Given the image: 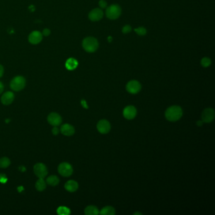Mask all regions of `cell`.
<instances>
[{"label":"cell","mask_w":215,"mask_h":215,"mask_svg":"<svg viewBox=\"0 0 215 215\" xmlns=\"http://www.w3.org/2000/svg\"><path fill=\"white\" fill-rule=\"evenodd\" d=\"M131 31V27L129 25H125L123 29V32L124 33H127Z\"/></svg>","instance_id":"26"},{"label":"cell","mask_w":215,"mask_h":215,"mask_svg":"<svg viewBox=\"0 0 215 215\" xmlns=\"http://www.w3.org/2000/svg\"><path fill=\"white\" fill-rule=\"evenodd\" d=\"M103 11L100 8H95L92 10L89 14V18L92 22L99 21L103 18Z\"/></svg>","instance_id":"12"},{"label":"cell","mask_w":215,"mask_h":215,"mask_svg":"<svg viewBox=\"0 0 215 215\" xmlns=\"http://www.w3.org/2000/svg\"><path fill=\"white\" fill-rule=\"evenodd\" d=\"M42 34L39 31H33L29 36V41L32 44H37L41 42Z\"/></svg>","instance_id":"13"},{"label":"cell","mask_w":215,"mask_h":215,"mask_svg":"<svg viewBox=\"0 0 215 215\" xmlns=\"http://www.w3.org/2000/svg\"><path fill=\"white\" fill-rule=\"evenodd\" d=\"M97 128L98 131L101 134H107L111 131V126L108 120L102 119L98 122Z\"/></svg>","instance_id":"8"},{"label":"cell","mask_w":215,"mask_h":215,"mask_svg":"<svg viewBox=\"0 0 215 215\" xmlns=\"http://www.w3.org/2000/svg\"><path fill=\"white\" fill-rule=\"evenodd\" d=\"M99 214L102 215H114L116 214V210L113 207L108 206L103 207L100 211H99Z\"/></svg>","instance_id":"19"},{"label":"cell","mask_w":215,"mask_h":215,"mask_svg":"<svg viewBox=\"0 0 215 215\" xmlns=\"http://www.w3.org/2000/svg\"><path fill=\"white\" fill-rule=\"evenodd\" d=\"M98 4H99V6H100V8H106L107 2L105 1H104V0H100Z\"/></svg>","instance_id":"27"},{"label":"cell","mask_w":215,"mask_h":215,"mask_svg":"<svg viewBox=\"0 0 215 215\" xmlns=\"http://www.w3.org/2000/svg\"><path fill=\"white\" fill-rule=\"evenodd\" d=\"M46 182L49 185L56 186L59 183V179L56 176H51L47 179Z\"/></svg>","instance_id":"20"},{"label":"cell","mask_w":215,"mask_h":215,"mask_svg":"<svg viewBox=\"0 0 215 215\" xmlns=\"http://www.w3.org/2000/svg\"><path fill=\"white\" fill-rule=\"evenodd\" d=\"M214 111L212 108H207L204 109L201 115L202 121L206 123H211L214 119Z\"/></svg>","instance_id":"9"},{"label":"cell","mask_w":215,"mask_h":215,"mask_svg":"<svg viewBox=\"0 0 215 215\" xmlns=\"http://www.w3.org/2000/svg\"><path fill=\"white\" fill-rule=\"evenodd\" d=\"M121 14V8L117 5H112L106 10V16L111 20L119 18Z\"/></svg>","instance_id":"4"},{"label":"cell","mask_w":215,"mask_h":215,"mask_svg":"<svg viewBox=\"0 0 215 215\" xmlns=\"http://www.w3.org/2000/svg\"><path fill=\"white\" fill-rule=\"evenodd\" d=\"M52 134H54V135H58V134L59 132V129L56 126H55V127H54V128L52 130Z\"/></svg>","instance_id":"29"},{"label":"cell","mask_w":215,"mask_h":215,"mask_svg":"<svg viewBox=\"0 0 215 215\" xmlns=\"http://www.w3.org/2000/svg\"><path fill=\"white\" fill-rule=\"evenodd\" d=\"M78 64V61L75 59L70 58L66 61L65 66L68 70H74L77 68Z\"/></svg>","instance_id":"17"},{"label":"cell","mask_w":215,"mask_h":215,"mask_svg":"<svg viewBox=\"0 0 215 215\" xmlns=\"http://www.w3.org/2000/svg\"><path fill=\"white\" fill-rule=\"evenodd\" d=\"M203 122L202 121V120H198V121L196 123V124L198 126H201L203 125Z\"/></svg>","instance_id":"34"},{"label":"cell","mask_w":215,"mask_h":215,"mask_svg":"<svg viewBox=\"0 0 215 215\" xmlns=\"http://www.w3.org/2000/svg\"><path fill=\"white\" fill-rule=\"evenodd\" d=\"M142 89V85L136 80H131L126 85V90L129 93L136 94Z\"/></svg>","instance_id":"7"},{"label":"cell","mask_w":215,"mask_h":215,"mask_svg":"<svg viewBox=\"0 0 215 215\" xmlns=\"http://www.w3.org/2000/svg\"><path fill=\"white\" fill-rule=\"evenodd\" d=\"M14 98V93L11 92H6L2 95L1 98V102L3 105H8L13 102Z\"/></svg>","instance_id":"14"},{"label":"cell","mask_w":215,"mask_h":215,"mask_svg":"<svg viewBox=\"0 0 215 215\" xmlns=\"http://www.w3.org/2000/svg\"><path fill=\"white\" fill-rule=\"evenodd\" d=\"M25 85V79L22 76H17L13 78L10 82L11 89L15 92H19L23 90Z\"/></svg>","instance_id":"3"},{"label":"cell","mask_w":215,"mask_h":215,"mask_svg":"<svg viewBox=\"0 0 215 215\" xmlns=\"http://www.w3.org/2000/svg\"><path fill=\"white\" fill-rule=\"evenodd\" d=\"M4 73V68L2 65L0 64V78L2 77Z\"/></svg>","instance_id":"31"},{"label":"cell","mask_w":215,"mask_h":215,"mask_svg":"<svg viewBox=\"0 0 215 215\" xmlns=\"http://www.w3.org/2000/svg\"><path fill=\"white\" fill-rule=\"evenodd\" d=\"M58 170L60 175H61L62 176L65 177H68L71 176L73 172V169L71 165L67 162L60 164L58 166Z\"/></svg>","instance_id":"5"},{"label":"cell","mask_w":215,"mask_h":215,"mask_svg":"<svg viewBox=\"0 0 215 215\" xmlns=\"http://www.w3.org/2000/svg\"><path fill=\"white\" fill-rule=\"evenodd\" d=\"M82 46L86 52H94L98 48V42L95 38L88 37L84 39L82 42Z\"/></svg>","instance_id":"2"},{"label":"cell","mask_w":215,"mask_h":215,"mask_svg":"<svg viewBox=\"0 0 215 215\" xmlns=\"http://www.w3.org/2000/svg\"><path fill=\"white\" fill-rule=\"evenodd\" d=\"M134 215H136V214H142L141 213L138 212V213H134Z\"/></svg>","instance_id":"35"},{"label":"cell","mask_w":215,"mask_h":215,"mask_svg":"<svg viewBox=\"0 0 215 215\" xmlns=\"http://www.w3.org/2000/svg\"><path fill=\"white\" fill-rule=\"evenodd\" d=\"M11 164V162L8 158L7 157H3L0 158V168L2 169H6L10 166Z\"/></svg>","instance_id":"22"},{"label":"cell","mask_w":215,"mask_h":215,"mask_svg":"<svg viewBox=\"0 0 215 215\" xmlns=\"http://www.w3.org/2000/svg\"><path fill=\"white\" fill-rule=\"evenodd\" d=\"M134 30H135V32L137 33L138 35L141 36H143L146 35V30L143 27H139L138 29H134Z\"/></svg>","instance_id":"25"},{"label":"cell","mask_w":215,"mask_h":215,"mask_svg":"<svg viewBox=\"0 0 215 215\" xmlns=\"http://www.w3.org/2000/svg\"><path fill=\"white\" fill-rule=\"evenodd\" d=\"M57 213L59 215H68L71 213V211L68 207L65 206H60L58 208Z\"/></svg>","instance_id":"23"},{"label":"cell","mask_w":215,"mask_h":215,"mask_svg":"<svg viewBox=\"0 0 215 215\" xmlns=\"http://www.w3.org/2000/svg\"><path fill=\"white\" fill-rule=\"evenodd\" d=\"M183 115L182 108L178 105L171 106L168 108L165 113L166 119L170 122H176L179 120Z\"/></svg>","instance_id":"1"},{"label":"cell","mask_w":215,"mask_h":215,"mask_svg":"<svg viewBox=\"0 0 215 215\" xmlns=\"http://www.w3.org/2000/svg\"><path fill=\"white\" fill-rule=\"evenodd\" d=\"M65 189L70 192H74L78 190V184L75 180H70L67 182L64 185Z\"/></svg>","instance_id":"16"},{"label":"cell","mask_w":215,"mask_h":215,"mask_svg":"<svg viewBox=\"0 0 215 215\" xmlns=\"http://www.w3.org/2000/svg\"><path fill=\"white\" fill-rule=\"evenodd\" d=\"M81 103H82V105L84 107V108H85V109H88L89 108V107H88V105H87V104L86 103V101L85 100H82Z\"/></svg>","instance_id":"32"},{"label":"cell","mask_w":215,"mask_h":215,"mask_svg":"<svg viewBox=\"0 0 215 215\" xmlns=\"http://www.w3.org/2000/svg\"><path fill=\"white\" fill-rule=\"evenodd\" d=\"M6 177L5 176V174H0V182L5 183L6 182Z\"/></svg>","instance_id":"28"},{"label":"cell","mask_w":215,"mask_h":215,"mask_svg":"<svg viewBox=\"0 0 215 215\" xmlns=\"http://www.w3.org/2000/svg\"><path fill=\"white\" fill-rule=\"evenodd\" d=\"M61 132L64 136H71L75 132V127L69 124H64L61 127Z\"/></svg>","instance_id":"15"},{"label":"cell","mask_w":215,"mask_h":215,"mask_svg":"<svg viewBox=\"0 0 215 215\" xmlns=\"http://www.w3.org/2000/svg\"><path fill=\"white\" fill-rule=\"evenodd\" d=\"M48 121L53 126H58L62 123V118L59 114L52 112L49 114L48 117Z\"/></svg>","instance_id":"11"},{"label":"cell","mask_w":215,"mask_h":215,"mask_svg":"<svg viewBox=\"0 0 215 215\" xmlns=\"http://www.w3.org/2000/svg\"><path fill=\"white\" fill-rule=\"evenodd\" d=\"M3 90H4V85L2 82H0V94L2 93Z\"/></svg>","instance_id":"33"},{"label":"cell","mask_w":215,"mask_h":215,"mask_svg":"<svg viewBox=\"0 0 215 215\" xmlns=\"http://www.w3.org/2000/svg\"><path fill=\"white\" fill-rule=\"evenodd\" d=\"M211 63V59L207 58H204L202 60H201V65H202L204 68L209 66Z\"/></svg>","instance_id":"24"},{"label":"cell","mask_w":215,"mask_h":215,"mask_svg":"<svg viewBox=\"0 0 215 215\" xmlns=\"http://www.w3.org/2000/svg\"><path fill=\"white\" fill-rule=\"evenodd\" d=\"M137 110L132 105L127 106L123 110V116L127 120H132L136 116Z\"/></svg>","instance_id":"10"},{"label":"cell","mask_w":215,"mask_h":215,"mask_svg":"<svg viewBox=\"0 0 215 215\" xmlns=\"http://www.w3.org/2000/svg\"><path fill=\"white\" fill-rule=\"evenodd\" d=\"M50 33H51V31L48 29H45L42 32V34L45 36H48L49 35H50Z\"/></svg>","instance_id":"30"},{"label":"cell","mask_w":215,"mask_h":215,"mask_svg":"<svg viewBox=\"0 0 215 215\" xmlns=\"http://www.w3.org/2000/svg\"><path fill=\"white\" fill-rule=\"evenodd\" d=\"M33 172L39 179H44L48 173L46 166L42 163L36 164L33 167Z\"/></svg>","instance_id":"6"},{"label":"cell","mask_w":215,"mask_h":215,"mask_svg":"<svg viewBox=\"0 0 215 215\" xmlns=\"http://www.w3.org/2000/svg\"><path fill=\"white\" fill-rule=\"evenodd\" d=\"M86 215H97L99 214V210L95 206H89L85 209Z\"/></svg>","instance_id":"18"},{"label":"cell","mask_w":215,"mask_h":215,"mask_svg":"<svg viewBox=\"0 0 215 215\" xmlns=\"http://www.w3.org/2000/svg\"><path fill=\"white\" fill-rule=\"evenodd\" d=\"M36 188L38 191H43L46 188V182L44 179H39L36 183Z\"/></svg>","instance_id":"21"}]
</instances>
